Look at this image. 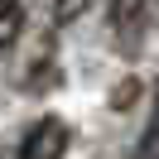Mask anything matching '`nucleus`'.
<instances>
[{"label":"nucleus","instance_id":"nucleus-1","mask_svg":"<svg viewBox=\"0 0 159 159\" xmlns=\"http://www.w3.org/2000/svg\"><path fill=\"white\" fill-rule=\"evenodd\" d=\"M111 34H116L120 53L135 58L149 34V0H111Z\"/></svg>","mask_w":159,"mask_h":159},{"label":"nucleus","instance_id":"nucleus-2","mask_svg":"<svg viewBox=\"0 0 159 159\" xmlns=\"http://www.w3.org/2000/svg\"><path fill=\"white\" fill-rule=\"evenodd\" d=\"M63 149H68V125L58 116H43L39 125H29V135L20 145V159H63Z\"/></svg>","mask_w":159,"mask_h":159},{"label":"nucleus","instance_id":"nucleus-3","mask_svg":"<svg viewBox=\"0 0 159 159\" xmlns=\"http://www.w3.org/2000/svg\"><path fill=\"white\" fill-rule=\"evenodd\" d=\"M87 5H92V0H53V20H58V24H68V20H77Z\"/></svg>","mask_w":159,"mask_h":159},{"label":"nucleus","instance_id":"nucleus-4","mask_svg":"<svg viewBox=\"0 0 159 159\" xmlns=\"http://www.w3.org/2000/svg\"><path fill=\"white\" fill-rule=\"evenodd\" d=\"M135 97H140V82H135V77H125V82L116 87V97H111V106H116V111H125Z\"/></svg>","mask_w":159,"mask_h":159},{"label":"nucleus","instance_id":"nucleus-5","mask_svg":"<svg viewBox=\"0 0 159 159\" xmlns=\"http://www.w3.org/2000/svg\"><path fill=\"white\" fill-rule=\"evenodd\" d=\"M140 159H159V116H154V125H149L145 145H140Z\"/></svg>","mask_w":159,"mask_h":159},{"label":"nucleus","instance_id":"nucleus-6","mask_svg":"<svg viewBox=\"0 0 159 159\" xmlns=\"http://www.w3.org/2000/svg\"><path fill=\"white\" fill-rule=\"evenodd\" d=\"M15 34H20V15H0V48L10 43Z\"/></svg>","mask_w":159,"mask_h":159},{"label":"nucleus","instance_id":"nucleus-7","mask_svg":"<svg viewBox=\"0 0 159 159\" xmlns=\"http://www.w3.org/2000/svg\"><path fill=\"white\" fill-rule=\"evenodd\" d=\"M0 15H15V0H0Z\"/></svg>","mask_w":159,"mask_h":159}]
</instances>
